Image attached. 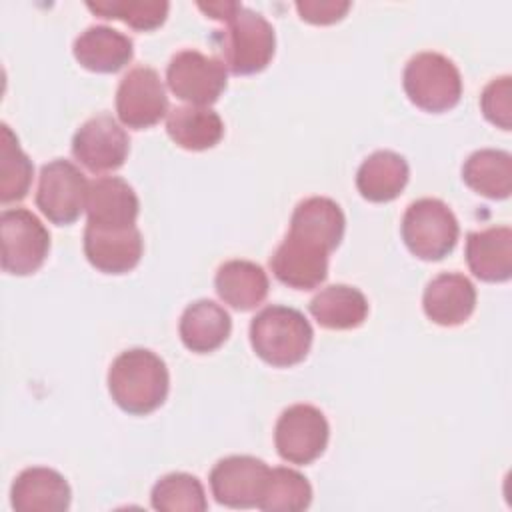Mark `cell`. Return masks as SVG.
Here are the masks:
<instances>
[{"mask_svg": "<svg viewBox=\"0 0 512 512\" xmlns=\"http://www.w3.org/2000/svg\"><path fill=\"white\" fill-rule=\"evenodd\" d=\"M116 114L134 130L150 128L168 114V96L154 68L136 66L124 74L116 90Z\"/></svg>", "mask_w": 512, "mask_h": 512, "instance_id": "obj_10", "label": "cell"}, {"mask_svg": "<svg viewBox=\"0 0 512 512\" xmlns=\"http://www.w3.org/2000/svg\"><path fill=\"white\" fill-rule=\"evenodd\" d=\"M406 160L392 150H376L356 172V188L368 202H390L400 196L408 182Z\"/></svg>", "mask_w": 512, "mask_h": 512, "instance_id": "obj_22", "label": "cell"}, {"mask_svg": "<svg viewBox=\"0 0 512 512\" xmlns=\"http://www.w3.org/2000/svg\"><path fill=\"white\" fill-rule=\"evenodd\" d=\"M326 416L312 404L288 406L274 428V444L282 460L290 464L314 462L328 444Z\"/></svg>", "mask_w": 512, "mask_h": 512, "instance_id": "obj_9", "label": "cell"}, {"mask_svg": "<svg viewBox=\"0 0 512 512\" xmlns=\"http://www.w3.org/2000/svg\"><path fill=\"white\" fill-rule=\"evenodd\" d=\"M312 502L310 482L292 468H270L258 506L266 512H300Z\"/></svg>", "mask_w": 512, "mask_h": 512, "instance_id": "obj_27", "label": "cell"}, {"mask_svg": "<svg viewBox=\"0 0 512 512\" xmlns=\"http://www.w3.org/2000/svg\"><path fill=\"white\" fill-rule=\"evenodd\" d=\"M268 470L260 458L226 456L210 470L212 496L228 508H256Z\"/></svg>", "mask_w": 512, "mask_h": 512, "instance_id": "obj_13", "label": "cell"}, {"mask_svg": "<svg viewBox=\"0 0 512 512\" xmlns=\"http://www.w3.org/2000/svg\"><path fill=\"white\" fill-rule=\"evenodd\" d=\"M402 240L420 260L436 262L448 256L460 234L454 212L438 198H420L412 202L402 218Z\"/></svg>", "mask_w": 512, "mask_h": 512, "instance_id": "obj_5", "label": "cell"}, {"mask_svg": "<svg viewBox=\"0 0 512 512\" xmlns=\"http://www.w3.org/2000/svg\"><path fill=\"white\" fill-rule=\"evenodd\" d=\"M238 2H208V4H198V8L208 14L214 20H228L236 10H238Z\"/></svg>", "mask_w": 512, "mask_h": 512, "instance_id": "obj_33", "label": "cell"}, {"mask_svg": "<svg viewBox=\"0 0 512 512\" xmlns=\"http://www.w3.org/2000/svg\"><path fill=\"white\" fill-rule=\"evenodd\" d=\"M88 180L76 164L56 158L42 166L36 190V206L58 226L72 224L86 210Z\"/></svg>", "mask_w": 512, "mask_h": 512, "instance_id": "obj_7", "label": "cell"}, {"mask_svg": "<svg viewBox=\"0 0 512 512\" xmlns=\"http://www.w3.org/2000/svg\"><path fill=\"white\" fill-rule=\"evenodd\" d=\"M170 92L192 106H210L226 90L228 72L222 60L198 50H180L166 68Z\"/></svg>", "mask_w": 512, "mask_h": 512, "instance_id": "obj_8", "label": "cell"}, {"mask_svg": "<svg viewBox=\"0 0 512 512\" xmlns=\"http://www.w3.org/2000/svg\"><path fill=\"white\" fill-rule=\"evenodd\" d=\"M0 200L4 204L22 200L32 184V160L20 148L8 124L0 126Z\"/></svg>", "mask_w": 512, "mask_h": 512, "instance_id": "obj_28", "label": "cell"}, {"mask_svg": "<svg viewBox=\"0 0 512 512\" xmlns=\"http://www.w3.org/2000/svg\"><path fill=\"white\" fill-rule=\"evenodd\" d=\"M128 150V134L110 114H98L86 120L72 138L74 158L94 174L120 168L126 162Z\"/></svg>", "mask_w": 512, "mask_h": 512, "instance_id": "obj_11", "label": "cell"}, {"mask_svg": "<svg viewBox=\"0 0 512 512\" xmlns=\"http://www.w3.org/2000/svg\"><path fill=\"white\" fill-rule=\"evenodd\" d=\"M2 270L14 276L36 272L50 250V234L26 208H8L0 214Z\"/></svg>", "mask_w": 512, "mask_h": 512, "instance_id": "obj_6", "label": "cell"}, {"mask_svg": "<svg viewBox=\"0 0 512 512\" xmlns=\"http://www.w3.org/2000/svg\"><path fill=\"white\" fill-rule=\"evenodd\" d=\"M168 386L170 376L164 360L146 348H132L118 354L108 370L112 400L134 416L160 408L168 396Z\"/></svg>", "mask_w": 512, "mask_h": 512, "instance_id": "obj_1", "label": "cell"}, {"mask_svg": "<svg viewBox=\"0 0 512 512\" xmlns=\"http://www.w3.org/2000/svg\"><path fill=\"white\" fill-rule=\"evenodd\" d=\"M466 262L472 274L484 282H506L512 276V230L492 226L470 232L466 238Z\"/></svg>", "mask_w": 512, "mask_h": 512, "instance_id": "obj_19", "label": "cell"}, {"mask_svg": "<svg viewBox=\"0 0 512 512\" xmlns=\"http://www.w3.org/2000/svg\"><path fill=\"white\" fill-rule=\"evenodd\" d=\"M346 218L342 208L326 196H310L292 212L290 230L320 242L330 252L340 244L344 236Z\"/></svg>", "mask_w": 512, "mask_h": 512, "instance_id": "obj_25", "label": "cell"}, {"mask_svg": "<svg viewBox=\"0 0 512 512\" xmlns=\"http://www.w3.org/2000/svg\"><path fill=\"white\" fill-rule=\"evenodd\" d=\"M142 234L136 226L128 228H98L86 224L84 254L88 262L104 274H126L142 256Z\"/></svg>", "mask_w": 512, "mask_h": 512, "instance_id": "obj_14", "label": "cell"}, {"mask_svg": "<svg viewBox=\"0 0 512 512\" xmlns=\"http://www.w3.org/2000/svg\"><path fill=\"white\" fill-rule=\"evenodd\" d=\"M480 106L488 122L502 130H510L512 122V84L510 76L494 78L480 96Z\"/></svg>", "mask_w": 512, "mask_h": 512, "instance_id": "obj_31", "label": "cell"}, {"mask_svg": "<svg viewBox=\"0 0 512 512\" xmlns=\"http://www.w3.org/2000/svg\"><path fill=\"white\" fill-rule=\"evenodd\" d=\"M312 326L290 306H266L250 322V344L266 364L288 368L302 362L312 346Z\"/></svg>", "mask_w": 512, "mask_h": 512, "instance_id": "obj_2", "label": "cell"}, {"mask_svg": "<svg viewBox=\"0 0 512 512\" xmlns=\"http://www.w3.org/2000/svg\"><path fill=\"white\" fill-rule=\"evenodd\" d=\"M70 486L52 468L32 466L22 470L10 490L16 512H62L70 506Z\"/></svg>", "mask_w": 512, "mask_h": 512, "instance_id": "obj_17", "label": "cell"}, {"mask_svg": "<svg viewBox=\"0 0 512 512\" xmlns=\"http://www.w3.org/2000/svg\"><path fill=\"white\" fill-rule=\"evenodd\" d=\"M218 296L234 310L248 312L268 296V276L264 268L250 260L224 262L214 278Z\"/></svg>", "mask_w": 512, "mask_h": 512, "instance_id": "obj_21", "label": "cell"}, {"mask_svg": "<svg viewBox=\"0 0 512 512\" xmlns=\"http://www.w3.org/2000/svg\"><path fill=\"white\" fill-rule=\"evenodd\" d=\"M224 30L218 32V48L224 66L236 76H250L264 70L276 48L272 24L260 14L242 4L224 20Z\"/></svg>", "mask_w": 512, "mask_h": 512, "instance_id": "obj_3", "label": "cell"}, {"mask_svg": "<svg viewBox=\"0 0 512 512\" xmlns=\"http://www.w3.org/2000/svg\"><path fill=\"white\" fill-rule=\"evenodd\" d=\"M152 508L160 512H204L208 508L200 480L186 472L162 476L150 494Z\"/></svg>", "mask_w": 512, "mask_h": 512, "instance_id": "obj_29", "label": "cell"}, {"mask_svg": "<svg viewBox=\"0 0 512 512\" xmlns=\"http://www.w3.org/2000/svg\"><path fill=\"white\" fill-rule=\"evenodd\" d=\"M462 178L474 192L504 200L512 192V156L494 148L476 150L464 162Z\"/></svg>", "mask_w": 512, "mask_h": 512, "instance_id": "obj_26", "label": "cell"}, {"mask_svg": "<svg viewBox=\"0 0 512 512\" xmlns=\"http://www.w3.org/2000/svg\"><path fill=\"white\" fill-rule=\"evenodd\" d=\"M230 330V314L220 304L206 298L188 304L178 324L182 344L196 354H208L220 348L228 340Z\"/></svg>", "mask_w": 512, "mask_h": 512, "instance_id": "obj_20", "label": "cell"}, {"mask_svg": "<svg viewBox=\"0 0 512 512\" xmlns=\"http://www.w3.org/2000/svg\"><path fill=\"white\" fill-rule=\"evenodd\" d=\"M404 92L426 112H446L460 102L462 78L456 64L440 52H418L402 74Z\"/></svg>", "mask_w": 512, "mask_h": 512, "instance_id": "obj_4", "label": "cell"}, {"mask_svg": "<svg viewBox=\"0 0 512 512\" xmlns=\"http://www.w3.org/2000/svg\"><path fill=\"white\" fill-rule=\"evenodd\" d=\"M308 310L322 328L350 330L366 320L368 300L354 286L332 284L310 300Z\"/></svg>", "mask_w": 512, "mask_h": 512, "instance_id": "obj_24", "label": "cell"}, {"mask_svg": "<svg viewBox=\"0 0 512 512\" xmlns=\"http://www.w3.org/2000/svg\"><path fill=\"white\" fill-rule=\"evenodd\" d=\"M168 136L184 150H208L224 136V122L208 106H176L166 114Z\"/></svg>", "mask_w": 512, "mask_h": 512, "instance_id": "obj_23", "label": "cell"}, {"mask_svg": "<svg viewBox=\"0 0 512 512\" xmlns=\"http://www.w3.org/2000/svg\"><path fill=\"white\" fill-rule=\"evenodd\" d=\"M86 6L100 18L122 20L142 32L162 26L170 8L164 0H98L86 2Z\"/></svg>", "mask_w": 512, "mask_h": 512, "instance_id": "obj_30", "label": "cell"}, {"mask_svg": "<svg viewBox=\"0 0 512 512\" xmlns=\"http://www.w3.org/2000/svg\"><path fill=\"white\" fill-rule=\"evenodd\" d=\"M422 306L432 322L458 326L466 322L476 308V288L464 274L442 272L426 284Z\"/></svg>", "mask_w": 512, "mask_h": 512, "instance_id": "obj_16", "label": "cell"}, {"mask_svg": "<svg viewBox=\"0 0 512 512\" xmlns=\"http://www.w3.org/2000/svg\"><path fill=\"white\" fill-rule=\"evenodd\" d=\"M328 254L320 242L288 230L282 244L270 258L274 276L296 290H312L326 280Z\"/></svg>", "mask_w": 512, "mask_h": 512, "instance_id": "obj_12", "label": "cell"}, {"mask_svg": "<svg viewBox=\"0 0 512 512\" xmlns=\"http://www.w3.org/2000/svg\"><path fill=\"white\" fill-rule=\"evenodd\" d=\"M296 10L302 20L310 24H334L344 18V14L350 10V2L342 0H304L296 2Z\"/></svg>", "mask_w": 512, "mask_h": 512, "instance_id": "obj_32", "label": "cell"}, {"mask_svg": "<svg viewBox=\"0 0 512 512\" xmlns=\"http://www.w3.org/2000/svg\"><path fill=\"white\" fill-rule=\"evenodd\" d=\"M140 202L134 188L118 176H102L90 182L86 196L88 224L98 228L134 226Z\"/></svg>", "mask_w": 512, "mask_h": 512, "instance_id": "obj_15", "label": "cell"}, {"mask_svg": "<svg viewBox=\"0 0 512 512\" xmlns=\"http://www.w3.org/2000/svg\"><path fill=\"white\" fill-rule=\"evenodd\" d=\"M72 52L82 68L90 72L112 74L122 70L132 60L134 44L120 30L100 24L86 28L74 40Z\"/></svg>", "mask_w": 512, "mask_h": 512, "instance_id": "obj_18", "label": "cell"}]
</instances>
